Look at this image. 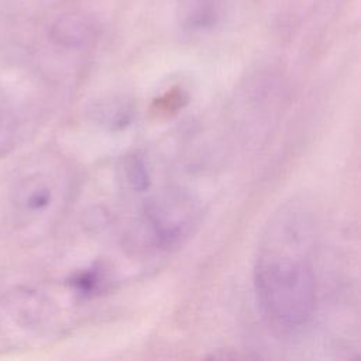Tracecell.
<instances>
[{"mask_svg": "<svg viewBox=\"0 0 361 361\" xmlns=\"http://www.w3.org/2000/svg\"><path fill=\"white\" fill-rule=\"evenodd\" d=\"M195 207L190 199L179 193L164 195L145 209L147 226L161 245H171L186 234L193 223Z\"/></svg>", "mask_w": 361, "mask_h": 361, "instance_id": "7a4b0ae2", "label": "cell"}, {"mask_svg": "<svg viewBox=\"0 0 361 361\" xmlns=\"http://www.w3.org/2000/svg\"><path fill=\"white\" fill-rule=\"evenodd\" d=\"M258 303L269 322L296 330L316 306V276L312 261V217L298 206L274 216L254 268Z\"/></svg>", "mask_w": 361, "mask_h": 361, "instance_id": "6da1fadb", "label": "cell"}, {"mask_svg": "<svg viewBox=\"0 0 361 361\" xmlns=\"http://www.w3.org/2000/svg\"><path fill=\"white\" fill-rule=\"evenodd\" d=\"M56 202L55 182L45 173L35 172L18 180L13 203L25 216H41L51 210Z\"/></svg>", "mask_w": 361, "mask_h": 361, "instance_id": "3957f363", "label": "cell"}, {"mask_svg": "<svg viewBox=\"0 0 361 361\" xmlns=\"http://www.w3.org/2000/svg\"><path fill=\"white\" fill-rule=\"evenodd\" d=\"M124 173H126V179L133 190L144 192L145 189H148V186L151 183V175H149V169L147 168V164L142 158H140L137 155L130 157L126 161Z\"/></svg>", "mask_w": 361, "mask_h": 361, "instance_id": "5b68a950", "label": "cell"}, {"mask_svg": "<svg viewBox=\"0 0 361 361\" xmlns=\"http://www.w3.org/2000/svg\"><path fill=\"white\" fill-rule=\"evenodd\" d=\"M93 114L99 124L110 130H120L131 121L133 104L121 97H107L96 102Z\"/></svg>", "mask_w": 361, "mask_h": 361, "instance_id": "277c9868", "label": "cell"}, {"mask_svg": "<svg viewBox=\"0 0 361 361\" xmlns=\"http://www.w3.org/2000/svg\"><path fill=\"white\" fill-rule=\"evenodd\" d=\"M10 117V103L7 97L0 92V127L8 120Z\"/></svg>", "mask_w": 361, "mask_h": 361, "instance_id": "52a82bcc", "label": "cell"}, {"mask_svg": "<svg viewBox=\"0 0 361 361\" xmlns=\"http://www.w3.org/2000/svg\"><path fill=\"white\" fill-rule=\"evenodd\" d=\"M100 281H102V275L99 274L97 269H87L76 274L71 285L80 295H90L100 288Z\"/></svg>", "mask_w": 361, "mask_h": 361, "instance_id": "8992f818", "label": "cell"}]
</instances>
